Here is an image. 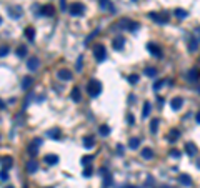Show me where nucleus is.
<instances>
[{
	"mask_svg": "<svg viewBox=\"0 0 200 188\" xmlns=\"http://www.w3.org/2000/svg\"><path fill=\"white\" fill-rule=\"evenodd\" d=\"M87 92H88V95H90L92 98L98 97V95L102 93V83H100L97 78L88 80V83H87Z\"/></svg>",
	"mask_w": 200,
	"mask_h": 188,
	"instance_id": "f257e3e1",
	"label": "nucleus"
},
{
	"mask_svg": "<svg viewBox=\"0 0 200 188\" xmlns=\"http://www.w3.org/2000/svg\"><path fill=\"white\" fill-rule=\"evenodd\" d=\"M150 20L157 22V23H167L169 22V13H159V12H150L149 13Z\"/></svg>",
	"mask_w": 200,
	"mask_h": 188,
	"instance_id": "f03ea898",
	"label": "nucleus"
},
{
	"mask_svg": "<svg viewBox=\"0 0 200 188\" xmlns=\"http://www.w3.org/2000/svg\"><path fill=\"white\" fill-rule=\"evenodd\" d=\"M83 12H85V5L80 4V2H73L72 5H70V15L80 17V15H83Z\"/></svg>",
	"mask_w": 200,
	"mask_h": 188,
	"instance_id": "7ed1b4c3",
	"label": "nucleus"
},
{
	"mask_svg": "<svg viewBox=\"0 0 200 188\" xmlns=\"http://www.w3.org/2000/svg\"><path fill=\"white\" fill-rule=\"evenodd\" d=\"M93 55H95V60L97 62H103L105 60V47L102 43H97V45L93 47Z\"/></svg>",
	"mask_w": 200,
	"mask_h": 188,
	"instance_id": "20e7f679",
	"label": "nucleus"
},
{
	"mask_svg": "<svg viewBox=\"0 0 200 188\" xmlns=\"http://www.w3.org/2000/svg\"><path fill=\"white\" fill-rule=\"evenodd\" d=\"M57 77H58L62 82H70L72 80V77H73V73L68 70V68H60V70L57 72Z\"/></svg>",
	"mask_w": 200,
	"mask_h": 188,
	"instance_id": "39448f33",
	"label": "nucleus"
},
{
	"mask_svg": "<svg viewBox=\"0 0 200 188\" xmlns=\"http://www.w3.org/2000/svg\"><path fill=\"white\" fill-rule=\"evenodd\" d=\"M100 172L103 173V175H102V177H103L102 188H110V187H112V183H113V180H112V175H110V173H108L107 170H105V168H102Z\"/></svg>",
	"mask_w": 200,
	"mask_h": 188,
	"instance_id": "423d86ee",
	"label": "nucleus"
},
{
	"mask_svg": "<svg viewBox=\"0 0 200 188\" xmlns=\"http://www.w3.org/2000/svg\"><path fill=\"white\" fill-rule=\"evenodd\" d=\"M7 12H9V15L12 17V18H20L22 17V13H23V10H22L20 7H9L7 9Z\"/></svg>",
	"mask_w": 200,
	"mask_h": 188,
	"instance_id": "0eeeda50",
	"label": "nucleus"
},
{
	"mask_svg": "<svg viewBox=\"0 0 200 188\" xmlns=\"http://www.w3.org/2000/svg\"><path fill=\"white\" fill-rule=\"evenodd\" d=\"M40 15L42 17H53L55 15V9H53V5H43L40 9Z\"/></svg>",
	"mask_w": 200,
	"mask_h": 188,
	"instance_id": "6e6552de",
	"label": "nucleus"
},
{
	"mask_svg": "<svg viewBox=\"0 0 200 188\" xmlns=\"http://www.w3.org/2000/svg\"><path fill=\"white\" fill-rule=\"evenodd\" d=\"M38 65H40V60H38L37 57H30V58L27 60V68H28L30 72L37 70V68H38Z\"/></svg>",
	"mask_w": 200,
	"mask_h": 188,
	"instance_id": "1a4fd4ad",
	"label": "nucleus"
},
{
	"mask_svg": "<svg viewBox=\"0 0 200 188\" xmlns=\"http://www.w3.org/2000/svg\"><path fill=\"white\" fill-rule=\"evenodd\" d=\"M43 162H45L47 165L53 167V165H57V163H58V157H57L55 153H48V155H45V157H43Z\"/></svg>",
	"mask_w": 200,
	"mask_h": 188,
	"instance_id": "9d476101",
	"label": "nucleus"
},
{
	"mask_svg": "<svg viewBox=\"0 0 200 188\" xmlns=\"http://www.w3.org/2000/svg\"><path fill=\"white\" fill-rule=\"evenodd\" d=\"M179 138H180V130H179V128H172V130L169 132V137H167V140H169L170 143H175Z\"/></svg>",
	"mask_w": 200,
	"mask_h": 188,
	"instance_id": "9b49d317",
	"label": "nucleus"
},
{
	"mask_svg": "<svg viewBox=\"0 0 200 188\" xmlns=\"http://www.w3.org/2000/svg\"><path fill=\"white\" fill-rule=\"evenodd\" d=\"M147 48H149V52L152 53V55H155L157 58H160V57H162V48H160L159 45H155V43H149V45H147Z\"/></svg>",
	"mask_w": 200,
	"mask_h": 188,
	"instance_id": "f8f14e48",
	"label": "nucleus"
},
{
	"mask_svg": "<svg viewBox=\"0 0 200 188\" xmlns=\"http://www.w3.org/2000/svg\"><path fill=\"white\" fill-rule=\"evenodd\" d=\"M182 105H184V100L180 97H175V98H172V102H170V107H172V110H180L182 108Z\"/></svg>",
	"mask_w": 200,
	"mask_h": 188,
	"instance_id": "ddd939ff",
	"label": "nucleus"
},
{
	"mask_svg": "<svg viewBox=\"0 0 200 188\" xmlns=\"http://www.w3.org/2000/svg\"><path fill=\"white\" fill-rule=\"evenodd\" d=\"M23 33H25V37H27V40H30V42H33V38H35V28L32 25H28V27H25V30H23Z\"/></svg>",
	"mask_w": 200,
	"mask_h": 188,
	"instance_id": "4468645a",
	"label": "nucleus"
},
{
	"mask_svg": "<svg viewBox=\"0 0 200 188\" xmlns=\"http://www.w3.org/2000/svg\"><path fill=\"white\" fill-rule=\"evenodd\" d=\"M179 182L182 183L184 187H190V185L194 183V182H192V178H190L187 173H182V175H180V177H179Z\"/></svg>",
	"mask_w": 200,
	"mask_h": 188,
	"instance_id": "2eb2a0df",
	"label": "nucleus"
},
{
	"mask_svg": "<svg viewBox=\"0 0 200 188\" xmlns=\"http://www.w3.org/2000/svg\"><path fill=\"white\" fill-rule=\"evenodd\" d=\"M123 38L122 37H117V38H113L112 40V47H113V50H122L123 48Z\"/></svg>",
	"mask_w": 200,
	"mask_h": 188,
	"instance_id": "dca6fc26",
	"label": "nucleus"
},
{
	"mask_svg": "<svg viewBox=\"0 0 200 188\" xmlns=\"http://www.w3.org/2000/svg\"><path fill=\"white\" fill-rule=\"evenodd\" d=\"M47 137L52 140H60V128H52L47 132Z\"/></svg>",
	"mask_w": 200,
	"mask_h": 188,
	"instance_id": "f3484780",
	"label": "nucleus"
},
{
	"mask_svg": "<svg viewBox=\"0 0 200 188\" xmlns=\"http://www.w3.org/2000/svg\"><path fill=\"white\" fill-rule=\"evenodd\" d=\"M32 83H33V78H32V77H23V80H22V90H28V88H30L32 87Z\"/></svg>",
	"mask_w": 200,
	"mask_h": 188,
	"instance_id": "a211bd4d",
	"label": "nucleus"
},
{
	"mask_svg": "<svg viewBox=\"0 0 200 188\" xmlns=\"http://www.w3.org/2000/svg\"><path fill=\"white\" fill-rule=\"evenodd\" d=\"M185 150H187V155H189V157H194L195 153H197V147H195L192 142L185 143Z\"/></svg>",
	"mask_w": 200,
	"mask_h": 188,
	"instance_id": "6ab92c4d",
	"label": "nucleus"
},
{
	"mask_svg": "<svg viewBox=\"0 0 200 188\" xmlns=\"http://www.w3.org/2000/svg\"><path fill=\"white\" fill-rule=\"evenodd\" d=\"M37 170H38V163H37L35 160H30V162L27 163V172L30 173V175H33Z\"/></svg>",
	"mask_w": 200,
	"mask_h": 188,
	"instance_id": "aec40b11",
	"label": "nucleus"
},
{
	"mask_svg": "<svg viewBox=\"0 0 200 188\" xmlns=\"http://www.w3.org/2000/svg\"><path fill=\"white\" fill-rule=\"evenodd\" d=\"M70 98H72L73 102H80V100H82V95H80V90H78L77 87H75V88H72V92H70Z\"/></svg>",
	"mask_w": 200,
	"mask_h": 188,
	"instance_id": "412c9836",
	"label": "nucleus"
},
{
	"mask_svg": "<svg viewBox=\"0 0 200 188\" xmlns=\"http://www.w3.org/2000/svg\"><path fill=\"white\" fill-rule=\"evenodd\" d=\"M140 155L145 158V160H150V158H154V150L152 148H142V152H140Z\"/></svg>",
	"mask_w": 200,
	"mask_h": 188,
	"instance_id": "4be33fe9",
	"label": "nucleus"
},
{
	"mask_svg": "<svg viewBox=\"0 0 200 188\" xmlns=\"http://www.w3.org/2000/svg\"><path fill=\"white\" fill-rule=\"evenodd\" d=\"M93 145H95V138L92 135H87V137L83 138V147L85 148H92Z\"/></svg>",
	"mask_w": 200,
	"mask_h": 188,
	"instance_id": "5701e85b",
	"label": "nucleus"
},
{
	"mask_svg": "<svg viewBox=\"0 0 200 188\" xmlns=\"http://www.w3.org/2000/svg\"><path fill=\"white\" fill-rule=\"evenodd\" d=\"M12 162H14L12 157H4L2 158V170H7V172H9V168L12 167Z\"/></svg>",
	"mask_w": 200,
	"mask_h": 188,
	"instance_id": "b1692460",
	"label": "nucleus"
},
{
	"mask_svg": "<svg viewBox=\"0 0 200 188\" xmlns=\"http://www.w3.org/2000/svg\"><path fill=\"white\" fill-rule=\"evenodd\" d=\"M197 78H199V70H197V68H192V70L187 73V80L189 82H197Z\"/></svg>",
	"mask_w": 200,
	"mask_h": 188,
	"instance_id": "393cba45",
	"label": "nucleus"
},
{
	"mask_svg": "<svg viewBox=\"0 0 200 188\" xmlns=\"http://www.w3.org/2000/svg\"><path fill=\"white\" fill-rule=\"evenodd\" d=\"M98 5H100V9L102 10H112V12H115V9H113V5H110V2L108 0H98Z\"/></svg>",
	"mask_w": 200,
	"mask_h": 188,
	"instance_id": "a878e982",
	"label": "nucleus"
},
{
	"mask_svg": "<svg viewBox=\"0 0 200 188\" xmlns=\"http://www.w3.org/2000/svg\"><path fill=\"white\" fill-rule=\"evenodd\" d=\"M128 147L132 148V150H137V148L140 147V138L137 137H132L130 140H128Z\"/></svg>",
	"mask_w": 200,
	"mask_h": 188,
	"instance_id": "bb28decb",
	"label": "nucleus"
},
{
	"mask_svg": "<svg viewBox=\"0 0 200 188\" xmlns=\"http://www.w3.org/2000/svg\"><path fill=\"white\" fill-rule=\"evenodd\" d=\"M197 48H199V40L192 37L189 40V52H197Z\"/></svg>",
	"mask_w": 200,
	"mask_h": 188,
	"instance_id": "cd10ccee",
	"label": "nucleus"
},
{
	"mask_svg": "<svg viewBox=\"0 0 200 188\" xmlns=\"http://www.w3.org/2000/svg\"><path fill=\"white\" fill-rule=\"evenodd\" d=\"M98 133H100V137H108L110 135V127L108 125H100L98 127Z\"/></svg>",
	"mask_w": 200,
	"mask_h": 188,
	"instance_id": "c85d7f7f",
	"label": "nucleus"
},
{
	"mask_svg": "<svg viewBox=\"0 0 200 188\" xmlns=\"http://www.w3.org/2000/svg\"><path fill=\"white\" fill-rule=\"evenodd\" d=\"M139 80H140V77L137 75V73H132V75H128V77H127V82L130 83V85H135V83H137Z\"/></svg>",
	"mask_w": 200,
	"mask_h": 188,
	"instance_id": "c756f323",
	"label": "nucleus"
},
{
	"mask_svg": "<svg viewBox=\"0 0 200 188\" xmlns=\"http://www.w3.org/2000/svg\"><path fill=\"white\" fill-rule=\"evenodd\" d=\"M145 75L150 77V78H154V77L157 75V68H154V67H147V68H145Z\"/></svg>",
	"mask_w": 200,
	"mask_h": 188,
	"instance_id": "7c9ffc66",
	"label": "nucleus"
},
{
	"mask_svg": "<svg viewBox=\"0 0 200 188\" xmlns=\"http://www.w3.org/2000/svg\"><path fill=\"white\" fill-rule=\"evenodd\" d=\"M38 145H37V143H30V145H28V153H30V155H33V157H35L37 155V152H38Z\"/></svg>",
	"mask_w": 200,
	"mask_h": 188,
	"instance_id": "2f4dec72",
	"label": "nucleus"
},
{
	"mask_svg": "<svg viewBox=\"0 0 200 188\" xmlns=\"http://www.w3.org/2000/svg\"><path fill=\"white\" fill-rule=\"evenodd\" d=\"M27 55V48H25V45H20L19 48H17V57H25Z\"/></svg>",
	"mask_w": 200,
	"mask_h": 188,
	"instance_id": "473e14b6",
	"label": "nucleus"
},
{
	"mask_svg": "<svg viewBox=\"0 0 200 188\" xmlns=\"http://www.w3.org/2000/svg\"><path fill=\"white\" fill-rule=\"evenodd\" d=\"M150 108H152V105H150V102H145V103H144V112H142V115H144V117H149V113H150Z\"/></svg>",
	"mask_w": 200,
	"mask_h": 188,
	"instance_id": "72a5a7b5",
	"label": "nucleus"
},
{
	"mask_svg": "<svg viewBox=\"0 0 200 188\" xmlns=\"http://www.w3.org/2000/svg\"><path fill=\"white\" fill-rule=\"evenodd\" d=\"M174 13H175L177 17H179V18H185V17H187V12H185L184 9H175Z\"/></svg>",
	"mask_w": 200,
	"mask_h": 188,
	"instance_id": "f704fd0d",
	"label": "nucleus"
},
{
	"mask_svg": "<svg viewBox=\"0 0 200 188\" xmlns=\"http://www.w3.org/2000/svg\"><path fill=\"white\" fill-rule=\"evenodd\" d=\"M92 160H93V157H92V155H88V157H82V165H83V167H88Z\"/></svg>",
	"mask_w": 200,
	"mask_h": 188,
	"instance_id": "c9c22d12",
	"label": "nucleus"
},
{
	"mask_svg": "<svg viewBox=\"0 0 200 188\" xmlns=\"http://www.w3.org/2000/svg\"><path fill=\"white\" fill-rule=\"evenodd\" d=\"M157 128H159V120H155V118H154L152 123H150V132L155 133V132H157Z\"/></svg>",
	"mask_w": 200,
	"mask_h": 188,
	"instance_id": "e433bc0d",
	"label": "nucleus"
},
{
	"mask_svg": "<svg viewBox=\"0 0 200 188\" xmlns=\"http://www.w3.org/2000/svg\"><path fill=\"white\" fill-rule=\"evenodd\" d=\"M165 82H167V80H159V82H155V83H154V90H155V92L160 90V88L165 85Z\"/></svg>",
	"mask_w": 200,
	"mask_h": 188,
	"instance_id": "4c0bfd02",
	"label": "nucleus"
},
{
	"mask_svg": "<svg viewBox=\"0 0 200 188\" xmlns=\"http://www.w3.org/2000/svg\"><path fill=\"white\" fill-rule=\"evenodd\" d=\"M137 28H140V25H139V23H137V22H132V20H130V25H128V30H130V32H135V30H137Z\"/></svg>",
	"mask_w": 200,
	"mask_h": 188,
	"instance_id": "58836bf2",
	"label": "nucleus"
},
{
	"mask_svg": "<svg viewBox=\"0 0 200 188\" xmlns=\"http://www.w3.org/2000/svg\"><path fill=\"white\" fill-rule=\"evenodd\" d=\"M32 98H33V95H32V93H28V97L25 98V103H23V110H25V108L28 107V103L32 102Z\"/></svg>",
	"mask_w": 200,
	"mask_h": 188,
	"instance_id": "ea45409f",
	"label": "nucleus"
},
{
	"mask_svg": "<svg viewBox=\"0 0 200 188\" xmlns=\"http://www.w3.org/2000/svg\"><path fill=\"white\" fill-rule=\"evenodd\" d=\"M82 57H78V60H77V67H75V70L77 72H82Z\"/></svg>",
	"mask_w": 200,
	"mask_h": 188,
	"instance_id": "a19ab883",
	"label": "nucleus"
},
{
	"mask_svg": "<svg viewBox=\"0 0 200 188\" xmlns=\"http://www.w3.org/2000/svg\"><path fill=\"white\" fill-rule=\"evenodd\" d=\"M180 155H182V153H180L179 150H172V152H170V157H174V158H180Z\"/></svg>",
	"mask_w": 200,
	"mask_h": 188,
	"instance_id": "79ce46f5",
	"label": "nucleus"
},
{
	"mask_svg": "<svg viewBox=\"0 0 200 188\" xmlns=\"http://www.w3.org/2000/svg\"><path fill=\"white\" fill-rule=\"evenodd\" d=\"M83 177H92V168L90 167H87L83 170Z\"/></svg>",
	"mask_w": 200,
	"mask_h": 188,
	"instance_id": "37998d69",
	"label": "nucleus"
},
{
	"mask_svg": "<svg viewBox=\"0 0 200 188\" xmlns=\"http://www.w3.org/2000/svg\"><path fill=\"white\" fill-rule=\"evenodd\" d=\"M7 55H9V47L4 45V47H2V55H0V57H7Z\"/></svg>",
	"mask_w": 200,
	"mask_h": 188,
	"instance_id": "c03bdc74",
	"label": "nucleus"
},
{
	"mask_svg": "<svg viewBox=\"0 0 200 188\" xmlns=\"http://www.w3.org/2000/svg\"><path fill=\"white\" fill-rule=\"evenodd\" d=\"M0 178H2V182H5L7 178H9V172H7V170H2V177Z\"/></svg>",
	"mask_w": 200,
	"mask_h": 188,
	"instance_id": "a18cd8bd",
	"label": "nucleus"
},
{
	"mask_svg": "<svg viewBox=\"0 0 200 188\" xmlns=\"http://www.w3.org/2000/svg\"><path fill=\"white\" fill-rule=\"evenodd\" d=\"M127 120H128V125H133V123H135V122H133V115H132V113H128V115H127Z\"/></svg>",
	"mask_w": 200,
	"mask_h": 188,
	"instance_id": "49530a36",
	"label": "nucleus"
},
{
	"mask_svg": "<svg viewBox=\"0 0 200 188\" xmlns=\"http://www.w3.org/2000/svg\"><path fill=\"white\" fill-rule=\"evenodd\" d=\"M117 148H118L117 152L120 153V155H122V153H123V147H122V145H117Z\"/></svg>",
	"mask_w": 200,
	"mask_h": 188,
	"instance_id": "de8ad7c7",
	"label": "nucleus"
},
{
	"mask_svg": "<svg viewBox=\"0 0 200 188\" xmlns=\"http://www.w3.org/2000/svg\"><path fill=\"white\" fill-rule=\"evenodd\" d=\"M60 9L62 10H65V0H60Z\"/></svg>",
	"mask_w": 200,
	"mask_h": 188,
	"instance_id": "09e8293b",
	"label": "nucleus"
},
{
	"mask_svg": "<svg viewBox=\"0 0 200 188\" xmlns=\"http://www.w3.org/2000/svg\"><path fill=\"white\" fill-rule=\"evenodd\" d=\"M195 120H197V123H200V110L197 112V115H195Z\"/></svg>",
	"mask_w": 200,
	"mask_h": 188,
	"instance_id": "8fccbe9b",
	"label": "nucleus"
},
{
	"mask_svg": "<svg viewBox=\"0 0 200 188\" xmlns=\"http://www.w3.org/2000/svg\"><path fill=\"white\" fill-rule=\"evenodd\" d=\"M195 165H197V168H200V160H199L197 163H195Z\"/></svg>",
	"mask_w": 200,
	"mask_h": 188,
	"instance_id": "3c124183",
	"label": "nucleus"
},
{
	"mask_svg": "<svg viewBox=\"0 0 200 188\" xmlns=\"http://www.w3.org/2000/svg\"><path fill=\"white\" fill-rule=\"evenodd\" d=\"M125 188H137V187H133V185H128V187H125Z\"/></svg>",
	"mask_w": 200,
	"mask_h": 188,
	"instance_id": "603ef678",
	"label": "nucleus"
},
{
	"mask_svg": "<svg viewBox=\"0 0 200 188\" xmlns=\"http://www.w3.org/2000/svg\"><path fill=\"white\" fill-rule=\"evenodd\" d=\"M5 188H14V187H5Z\"/></svg>",
	"mask_w": 200,
	"mask_h": 188,
	"instance_id": "864d4df0",
	"label": "nucleus"
},
{
	"mask_svg": "<svg viewBox=\"0 0 200 188\" xmlns=\"http://www.w3.org/2000/svg\"><path fill=\"white\" fill-rule=\"evenodd\" d=\"M132 2H137V0H132Z\"/></svg>",
	"mask_w": 200,
	"mask_h": 188,
	"instance_id": "5fc2aeb1",
	"label": "nucleus"
},
{
	"mask_svg": "<svg viewBox=\"0 0 200 188\" xmlns=\"http://www.w3.org/2000/svg\"><path fill=\"white\" fill-rule=\"evenodd\" d=\"M48 188H50V187H48Z\"/></svg>",
	"mask_w": 200,
	"mask_h": 188,
	"instance_id": "6e6d98bb",
	"label": "nucleus"
}]
</instances>
